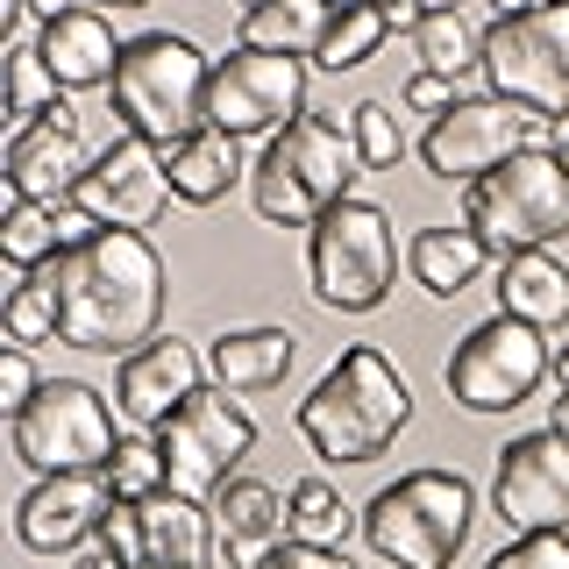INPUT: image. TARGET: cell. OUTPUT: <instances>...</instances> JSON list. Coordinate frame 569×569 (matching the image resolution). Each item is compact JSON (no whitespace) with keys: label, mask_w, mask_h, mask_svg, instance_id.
Returning a JSON list of instances; mask_svg holds the SVG:
<instances>
[{"label":"cell","mask_w":569,"mask_h":569,"mask_svg":"<svg viewBox=\"0 0 569 569\" xmlns=\"http://www.w3.org/2000/svg\"><path fill=\"white\" fill-rule=\"evenodd\" d=\"M58 307L64 349L86 356H129L157 342L164 320V257L142 228H100L93 242L58 257Z\"/></svg>","instance_id":"obj_1"},{"label":"cell","mask_w":569,"mask_h":569,"mask_svg":"<svg viewBox=\"0 0 569 569\" xmlns=\"http://www.w3.org/2000/svg\"><path fill=\"white\" fill-rule=\"evenodd\" d=\"M292 420L320 462H378L413 420V385L399 378L385 349L356 342L320 370V385L299 399Z\"/></svg>","instance_id":"obj_2"},{"label":"cell","mask_w":569,"mask_h":569,"mask_svg":"<svg viewBox=\"0 0 569 569\" xmlns=\"http://www.w3.org/2000/svg\"><path fill=\"white\" fill-rule=\"evenodd\" d=\"M363 150H356L349 121L299 114L278 136H263V157L249 164V207L271 228H313L328 207H342L363 178Z\"/></svg>","instance_id":"obj_3"},{"label":"cell","mask_w":569,"mask_h":569,"mask_svg":"<svg viewBox=\"0 0 569 569\" xmlns=\"http://www.w3.org/2000/svg\"><path fill=\"white\" fill-rule=\"evenodd\" d=\"M207 79H213V58L200 43H186L171 29H142L121 43V64L107 79V107H114L121 136L171 150L178 136L207 129Z\"/></svg>","instance_id":"obj_4"},{"label":"cell","mask_w":569,"mask_h":569,"mask_svg":"<svg viewBox=\"0 0 569 569\" xmlns=\"http://www.w3.org/2000/svg\"><path fill=\"white\" fill-rule=\"evenodd\" d=\"M477 527V491L462 470H406L363 506V541L391 569H449Z\"/></svg>","instance_id":"obj_5"},{"label":"cell","mask_w":569,"mask_h":569,"mask_svg":"<svg viewBox=\"0 0 569 569\" xmlns=\"http://www.w3.org/2000/svg\"><path fill=\"white\" fill-rule=\"evenodd\" d=\"M399 284V228L378 200L328 207L307 228V292L328 313H378Z\"/></svg>","instance_id":"obj_6"},{"label":"cell","mask_w":569,"mask_h":569,"mask_svg":"<svg viewBox=\"0 0 569 569\" xmlns=\"http://www.w3.org/2000/svg\"><path fill=\"white\" fill-rule=\"evenodd\" d=\"M462 228L485 236L491 257L556 249L569 236V171L556 150H520L462 186Z\"/></svg>","instance_id":"obj_7"},{"label":"cell","mask_w":569,"mask_h":569,"mask_svg":"<svg viewBox=\"0 0 569 569\" xmlns=\"http://www.w3.org/2000/svg\"><path fill=\"white\" fill-rule=\"evenodd\" d=\"M556 136H562V121L533 114V107L506 100V93H462L449 114L427 121L420 164H427V178H441V186H470V178H485L491 164H506V157H520V150H548Z\"/></svg>","instance_id":"obj_8"},{"label":"cell","mask_w":569,"mask_h":569,"mask_svg":"<svg viewBox=\"0 0 569 569\" xmlns=\"http://www.w3.org/2000/svg\"><path fill=\"white\" fill-rule=\"evenodd\" d=\"M541 378H556V349H548L541 328H527L512 313L477 320L456 342V356L441 363V385H449L462 413H512V406H527L541 391Z\"/></svg>","instance_id":"obj_9"},{"label":"cell","mask_w":569,"mask_h":569,"mask_svg":"<svg viewBox=\"0 0 569 569\" xmlns=\"http://www.w3.org/2000/svg\"><path fill=\"white\" fill-rule=\"evenodd\" d=\"M257 449V420H249L242 391L228 385H200L178 413L157 427V456H164V485L186 498H207L242 470V456Z\"/></svg>","instance_id":"obj_10"},{"label":"cell","mask_w":569,"mask_h":569,"mask_svg":"<svg viewBox=\"0 0 569 569\" xmlns=\"http://www.w3.org/2000/svg\"><path fill=\"white\" fill-rule=\"evenodd\" d=\"M8 435H14V456H22L36 477L107 470V456L121 449L114 406H107L93 385H79V378H50L22 413L8 420Z\"/></svg>","instance_id":"obj_11"},{"label":"cell","mask_w":569,"mask_h":569,"mask_svg":"<svg viewBox=\"0 0 569 569\" xmlns=\"http://www.w3.org/2000/svg\"><path fill=\"white\" fill-rule=\"evenodd\" d=\"M485 79L491 93L569 121V8H527L485 22Z\"/></svg>","instance_id":"obj_12"},{"label":"cell","mask_w":569,"mask_h":569,"mask_svg":"<svg viewBox=\"0 0 569 569\" xmlns=\"http://www.w3.org/2000/svg\"><path fill=\"white\" fill-rule=\"evenodd\" d=\"M307 114V58L284 50H249L236 43L228 58H213L207 79V129H228L236 142L278 136L284 121Z\"/></svg>","instance_id":"obj_13"},{"label":"cell","mask_w":569,"mask_h":569,"mask_svg":"<svg viewBox=\"0 0 569 569\" xmlns=\"http://www.w3.org/2000/svg\"><path fill=\"white\" fill-rule=\"evenodd\" d=\"M491 512L506 533H569V427H533L498 449Z\"/></svg>","instance_id":"obj_14"},{"label":"cell","mask_w":569,"mask_h":569,"mask_svg":"<svg viewBox=\"0 0 569 569\" xmlns=\"http://www.w3.org/2000/svg\"><path fill=\"white\" fill-rule=\"evenodd\" d=\"M86 213H93L100 228H150L157 213H164L178 192L164 178V150L142 136H114L107 150L93 157V171L79 178V192H71Z\"/></svg>","instance_id":"obj_15"},{"label":"cell","mask_w":569,"mask_h":569,"mask_svg":"<svg viewBox=\"0 0 569 569\" xmlns=\"http://www.w3.org/2000/svg\"><path fill=\"white\" fill-rule=\"evenodd\" d=\"M107 512H114V485L107 470H64V477H36L14 506V541L29 556H64V548L100 541Z\"/></svg>","instance_id":"obj_16"},{"label":"cell","mask_w":569,"mask_h":569,"mask_svg":"<svg viewBox=\"0 0 569 569\" xmlns=\"http://www.w3.org/2000/svg\"><path fill=\"white\" fill-rule=\"evenodd\" d=\"M0 171H8V192H14V200H71V192H79V178L93 171V150L79 142V107L58 100L50 114L22 121V129L8 136Z\"/></svg>","instance_id":"obj_17"},{"label":"cell","mask_w":569,"mask_h":569,"mask_svg":"<svg viewBox=\"0 0 569 569\" xmlns=\"http://www.w3.org/2000/svg\"><path fill=\"white\" fill-rule=\"evenodd\" d=\"M200 378H207V356L192 349L186 335H157V342H142L114 363V406H121V420H136L142 435H157V427L200 391Z\"/></svg>","instance_id":"obj_18"},{"label":"cell","mask_w":569,"mask_h":569,"mask_svg":"<svg viewBox=\"0 0 569 569\" xmlns=\"http://www.w3.org/2000/svg\"><path fill=\"white\" fill-rule=\"evenodd\" d=\"M136 506V562L129 569H213V506L207 498H186V491H150V498H129Z\"/></svg>","instance_id":"obj_19"},{"label":"cell","mask_w":569,"mask_h":569,"mask_svg":"<svg viewBox=\"0 0 569 569\" xmlns=\"http://www.w3.org/2000/svg\"><path fill=\"white\" fill-rule=\"evenodd\" d=\"M93 236H100V221L79 200H8V213H0V257L14 271H43V263H58L64 249H79Z\"/></svg>","instance_id":"obj_20"},{"label":"cell","mask_w":569,"mask_h":569,"mask_svg":"<svg viewBox=\"0 0 569 569\" xmlns=\"http://www.w3.org/2000/svg\"><path fill=\"white\" fill-rule=\"evenodd\" d=\"M36 50H43V64L58 71L64 93H93V86H107L114 64H121V43H114V29H107L100 8H71L58 22H43L36 29Z\"/></svg>","instance_id":"obj_21"},{"label":"cell","mask_w":569,"mask_h":569,"mask_svg":"<svg viewBox=\"0 0 569 569\" xmlns=\"http://www.w3.org/2000/svg\"><path fill=\"white\" fill-rule=\"evenodd\" d=\"M498 313L527 320L541 335L569 328V263L556 249H512V257H498Z\"/></svg>","instance_id":"obj_22"},{"label":"cell","mask_w":569,"mask_h":569,"mask_svg":"<svg viewBox=\"0 0 569 569\" xmlns=\"http://www.w3.org/2000/svg\"><path fill=\"white\" fill-rule=\"evenodd\" d=\"M164 178H171V192L186 207H213V200H228V192L249 178L242 142L228 129H192V136H178L164 150Z\"/></svg>","instance_id":"obj_23"},{"label":"cell","mask_w":569,"mask_h":569,"mask_svg":"<svg viewBox=\"0 0 569 569\" xmlns=\"http://www.w3.org/2000/svg\"><path fill=\"white\" fill-rule=\"evenodd\" d=\"M292 363H299L292 328H228L207 342V378L228 391H271V385H284Z\"/></svg>","instance_id":"obj_24"},{"label":"cell","mask_w":569,"mask_h":569,"mask_svg":"<svg viewBox=\"0 0 569 569\" xmlns=\"http://www.w3.org/2000/svg\"><path fill=\"white\" fill-rule=\"evenodd\" d=\"M485 263H491L485 236H477V228H456V221L413 228V242H406V271H413V284H420V292H435V299L470 292Z\"/></svg>","instance_id":"obj_25"},{"label":"cell","mask_w":569,"mask_h":569,"mask_svg":"<svg viewBox=\"0 0 569 569\" xmlns=\"http://www.w3.org/2000/svg\"><path fill=\"white\" fill-rule=\"evenodd\" d=\"M213 527H221V541L236 548L242 562H257L263 548L292 541V533H284V491L263 485V477H228V485L213 491Z\"/></svg>","instance_id":"obj_26"},{"label":"cell","mask_w":569,"mask_h":569,"mask_svg":"<svg viewBox=\"0 0 569 569\" xmlns=\"http://www.w3.org/2000/svg\"><path fill=\"white\" fill-rule=\"evenodd\" d=\"M413 50H420V71L456 79V86L470 79V71H485V29L462 8H427L420 29H413Z\"/></svg>","instance_id":"obj_27"},{"label":"cell","mask_w":569,"mask_h":569,"mask_svg":"<svg viewBox=\"0 0 569 569\" xmlns=\"http://www.w3.org/2000/svg\"><path fill=\"white\" fill-rule=\"evenodd\" d=\"M328 22H335L328 0H263L257 14H242V43L249 50H284V58H313Z\"/></svg>","instance_id":"obj_28"},{"label":"cell","mask_w":569,"mask_h":569,"mask_svg":"<svg viewBox=\"0 0 569 569\" xmlns=\"http://www.w3.org/2000/svg\"><path fill=\"white\" fill-rule=\"evenodd\" d=\"M0 328H8V342H64V307H58V263H43V271H22L14 278V292L0 299Z\"/></svg>","instance_id":"obj_29"},{"label":"cell","mask_w":569,"mask_h":569,"mask_svg":"<svg viewBox=\"0 0 569 569\" xmlns=\"http://www.w3.org/2000/svg\"><path fill=\"white\" fill-rule=\"evenodd\" d=\"M349 527H356V512L342 506V491H335L328 477H299V485L284 491V533H292V541L342 548Z\"/></svg>","instance_id":"obj_30"},{"label":"cell","mask_w":569,"mask_h":569,"mask_svg":"<svg viewBox=\"0 0 569 569\" xmlns=\"http://www.w3.org/2000/svg\"><path fill=\"white\" fill-rule=\"evenodd\" d=\"M391 36L385 22V8H342L328 22V36H320V50H313V64L320 71H356V64H370L378 58V43Z\"/></svg>","instance_id":"obj_31"},{"label":"cell","mask_w":569,"mask_h":569,"mask_svg":"<svg viewBox=\"0 0 569 569\" xmlns=\"http://www.w3.org/2000/svg\"><path fill=\"white\" fill-rule=\"evenodd\" d=\"M58 100H64V86H58V71L43 64V50L8 43V114H14V129L36 121V114H50Z\"/></svg>","instance_id":"obj_32"},{"label":"cell","mask_w":569,"mask_h":569,"mask_svg":"<svg viewBox=\"0 0 569 569\" xmlns=\"http://www.w3.org/2000/svg\"><path fill=\"white\" fill-rule=\"evenodd\" d=\"M349 136H356V150H363L370 171H391L406 157V129H399V114H391V100H356L349 107Z\"/></svg>","instance_id":"obj_33"},{"label":"cell","mask_w":569,"mask_h":569,"mask_svg":"<svg viewBox=\"0 0 569 569\" xmlns=\"http://www.w3.org/2000/svg\"><path fill=\"white\" fill-rule=\"evenodd\" d=\"M107 485H114V498L164 491V456H157V435H121V449L107 456Z\"/></svg>","instance_id":"obj_34"},{"label":"cell","mask_w":569,"mask_h":569,"mask_svg":"<svg viewBox=\"0 0 569 569\" xmlns=\"http://www.w3.org/2000/svg\"><path fill=\"white\" fill-rule=\"evenodd\" d=\"M485 569H569V533H512Z\"/></svg>","instance_id":"obj_35"},{"label":"cell","mask_w":569,"mask_h":569,"mask_svg":"<svg viewBox=\"0 0 569 569\" xmlns=\"http://www.w3.org/2000/svg\"><path fill=\"white\" fill-rule=\"evenodd\" d=\"M36 391H43V378H36V363H29V342H8L0 349V406H8V420L22 413Z\"/></svg>","instance_id":"obj_36"},{"label":"cell","mask_w":569,"mask_h":569,"mask_svg":"<svg viewBox=\"0 0 569 569\" xmlns=\"http://www.w3.org/2000/svg\"><path fill=\"white\" fill-rule=\"evenodd\" d=\"M249 569H356L342 548H313V541H278V548H263Z\"/></svg>","instance_id":"obj_37"},{"label":"cell","mask_w":569,"mask_h":569,"mask_svg":"<svg viewBox=\"0 0 569 569\" xmlns=\"http://www.w3.org/2000/svg\"><path fill=\"white\" fill-rule=\"evenodd\" d=\"M462 93H456V79H435V71H413V79H406V107H413V114H449Z\"/></svg>","instance_id":"obj_38"},{"label":"cell","mask_w":569,"mask_h":569,"mask_svg":"<svg viewBox=\"0 0 569 569\" xmlns=\"http://www.w3.org/2000/svg\"><path fill=\"white\" fill-rule=\"evenodd\" d=\"M71 8H79V0H29V22L43 29V22H58V14H71Z\"/></svg>","instance_id":"obj_39"},{"label":"cell","mask_w":569,"mask_h":569,"mask_svg":"<svg viewBox=\"0 0 569 569\" xmlns=\"http://www.w3.org/2000/svg\"><path fill=\"white\" fill-rule=\"evenodd\" d=\"M527 8H541V0H491V22L498 14H527Z\"/></svg>","instance_id":"obj_40"},{"label":"cell","mask_w":569,"mask_h":569,"mask_svg":"<svg viewBox=\"0 0 569 569\" xmlns=\"http://www.w3.org/2000/svg\"><path fill=\"white\" fill-rule=\"evenodd\" d=\"M556 385H562V391H569V342H562V349H556Z\"/></svg>","instance_id":"obj_41"},{"label":"cell","mask_w":569,"mask_h":569,"mask_svg":"<svg viewBox=\"0 0 569 569\" xmlns=\"http://www.w3.org/2000/svg\"><path fill=\"white\" fill-rule=\"evenodd\" d=\"M79 8H150V0H79Z\"/></svg>","instance_id":"obj_42"},{"label":"cell","mask_w":569,"mask_h":569,"mask_svg":"<svg viewBox=\"0 0 569 569\" xmlns=\"http://www.w3.org/2000/svg\"><path fill=\"white\" fill-rule=\"evenodd\" d=\"M328 8L342 14V8H391V0H328Z\"/></svg>","instance_id":"obj_43"},{"label":"cell","mask_w":569,"mask_h":569,"mask_svg":"<svg viewBox=\"0 0 569 569\" xmlns=\"http://www.w3.org/2000/svg\"><path fill=\"white\" fill-rule=\"evenodd\" d=\"M556 427H569V391H556Z\"/></svg>","instance_id":"obj_44"},{"label":"cell","mask_w":569,"mask_h":569,"mask_svg":"<svg viewBox=\"0 0 569 569\" xmlns=\"http://www.w3.org/2000/svg\"><path fill=\"white\" fill-rule=\"evenodd\" d=\"M556 157H562V171H569V121H562V136H556Z\"/></svg>","instance_id":"obj_45"},{"label":"cell","mask_w":569,"mask_h":569,"mask_svg":"<svg viewBox=\"0 0 569 569\" xmlns=\"http://www.w3.org/2000/svg\"><path fill=\"white\" fill-rule=\"evenodd\" d=\"M420 8H462V0H420Z\"/></svg>","instance_id":"obj_46"},{"label":"cell","mask_w":569,"mask_h":569,"mask_svg":"<svg viewBox=\"0 0 569 569\" xmlns=\"http://www.w3.org/2000/svg\"><path fill=\"white\" fill-rule=\"evenodd\" d=\"M236 8H242V14H257V8H263V0H236Z\"/></svg>","instance_id":"obj_47"},{"label":"cell","mask_w":569,"mask_h":569,"mask_svg":"<svg viewBox=\"0 0 569 569\" xmlns=\"http://www.w3.org/2000/svg\"><path fill=\"white\" fill-rule=\"evenodd\" d=\"M541 8H569V0H541Z\"/></svg>","instance_id":"obj_48"}]
</instances>
